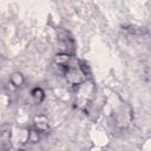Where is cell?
<instances>
[{
    "label": "cell",
    "instance_id": "1",
    "mask_svg": "<svg viewBox=\"0 0 151 151\" xmlns=\"http://www.w3.org/2000/svg\"><path fill=\"white\" fill-rule=\"evenodd\" d=\"M70 60H71V57H70V54H67V53H58V54H55V57H54V63H55L57 65H60V66L67 65Z\"/></svg>",
    "mask_w": 151,
    "mask_h": 151
},
{
    "label": "cell",
    "instance_id": "3",
    "mask_svg": "<svg viewBox=\"0 0 151 151\" xmlns=\"http://www.w3.org/2000/svg\"><path fill=\"white\" fill-rule=\"evenodd\" d=\"M11 83L14 85V86H21L22 84H24V77H22V74L21 73H19V72H15V73H13L12 76H11Z\"/></svg>",
    "mask_w": 151,
    "mask_h": 151
},
{
    "label": "cell",
    "instance_id": "2",
    "mask_svg": "<svg viewBox=\"0 0 151 151\" xmlns=\"http://www.w3.org/2000/svg\"><path fill=\"white\" fill-rule=\"evenodd\" d=\"M35 127L38 131H45L48 127V123L44 116H39L35 118Z\"/></svg>",
    "mask_w": 151,
    "mask_h": 151
},
{
    "label": "cell",
    "instance_id": "5",
    "mask_svg": "<svg viewBox=\"0 0 151 151\" xmlns=\"http://www.w3.org/2000/svg\"><path fill=\"white\" fill-rule=\"evenodd\" d=\"M28 139L29 142L32 143H37L39 140V131L38 130H32L29 133H28Z\"/></svg>",
    "mask_w": 151,
    "mask_h": 151
},
{
    "label": "cell",
    "instance_id": "4",
    "mask_svg": "<svg viewBox=\"0 0 151 151\" xmlns=\"http://www.w3.org/2000/svg\"><path fill=\"white\" fill-rule=\"evenodd\" d=\"M31 96L33 97V99H34L35 101L40 103V101L44 99L45 93H44V91H42L40 87H35V88H33V90L31 91Z\"/></svg>",
    "mask_w": 151,
    "mask_h": 151
}]
</instances>
